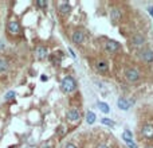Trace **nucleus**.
<instances>
[{
	"mask_svg": "<svg viewBox=\"0 0 153 148\" xmlns=\"http://www.w3.org/2000/svg\"><path fill=\"white\" fill-rule=\"evenodd\" d=\"M35 54L36 57L40 58V59H43L45 57H47V49L45 47V46H38L35 50Z\"/></svg>",
	"mask_w": 153,
	"mask_h": 148,
	"instance_id": "9b49d317",
	"label": "nucleus"
},
{
	"mask_svg": "<svg viewBox=\"0 0 153 148\" xmlns=\"http://www.w3.org/2000/svg\"><path fill=\"white\" fill-rule=\"evenodd\" d=\"M105 47L108 51H110V53H115V51L120 50V43L115 41H108L105 44Z\"/></svg>",
	"mask_w": 153,
	"mask_h": 148,
	"instance_id": "6e6552de",
	"label": "nucleus"
},
{
	"mask_svg": "<svg viewBox=\"0 0 153 148\" xmlns=\"http://www.w3.org/2000/svg\"><path fill=\"white\" fill-rule=\"evenodd\" d=\"M97 148H109L106 144H99V145H97Z\"/></svg>",
	"mask_w": 153,
	"mask_h": 148,
	"instance_id": "393cba45",
	"label": "nucleus"
},
{
	"mask_svg": "<svg viewBox=\"0 0 153 148\" xmlns=\"http://www.w3.org/2000/svg\"><path fill=\"white\" fill-rule=\"evenodd\" d=\"M140 57L142 58V61L150 63V62H153V51L149 50V49H147V50H142V51H141V54H140Z\"/></svg>",
	"mask_w": 153,
	"mask_h": 148,
	"instance_id": "0eeeda50",
	"label": "nucleus"
},
{
	"mask_svg": "<svg viewBox=\"0 0 153 148\" xmlns=\"http://www.w3.org/2000/svg\"><path fill=\"white\" fill-rule=\"evenodd\" d=\"M36 6L38 7H46L47 3H46V1H42V0H38V1H36Z\"/></svg>",
	"mask_w": 153,
	"mask_h": 148,
	"instance_id": "412c9836",
	"label": "nucleus"
},
{
	"mask_svg": "<svg viewBox=\"0 0 153 148\" xmlns=\"http://www.w3.org/2000/svg\"><path fill=\"white\" fill-rule=\"evenodd\" d=\"M96 119H97V116L94 112H87V114H86V123L87 124H94L96 123Z\"/></svg>",
	"mask_w": 153,
	"mask_h": 148,
	"instance_id": "dca6fc26",
	"label": "nucleus"
},
{
	"mask_svg": "<svg viewBox=\"0 0 153 148\" xmlns=\"http://www.w3.org/2000/svg\"><path fill=\"white\" fill-rule=\"evenodd\" d=\"M101 123L105 124V125H109V127H113V125H114V121H112V120H109V119H102Z\"/></svg>",
	"mask_w": 153,
	"mask_h": 148,
	"instance_id": "aec40b11",
	"label": "nucleus"
},
{
	"mask_svg": "<svg viewBox=\"0 0 153 148\" xmlns=\"http://www.w3.org/2000/svg\"><path fill=\"white\" fill-rule=\"evenodd\" d=\"M148 11H149V15H150V16H153V7H152V6L148 7Z\"/></svg>",
	"mask_w": 153,
	"mask_h": 148,
	"instance_id": "b1692460",
	"label": "nucleus"
},
{
	"mask_svg": "<svg viewBox=\"0 0 153 148\" xmlns=\"http://www.w3.org/2000/svg\"><path fill=\"white\" fill-rule=\"evenodd\" d=\"M145 148H153V145H152V144H149V145H147Z\"/></svg>",
	"mask_w": 153,
	"mask_h": 148,
	"instance_id": "a878e982",
	"label": "nucleus"
},
{
	"mask_svg": "<svg viewBox=\"0 0 153 148\" xmlns=\"http://www.w3.org/2000/svg\"><path fill=\"white\" fill-rule=\"evenodd\" d=\"M130 42H132V44H133V46H136V47H140V46H142V44L145 43V38H144L141 34H134L133 36H132Z\"/></svg>",
	"mask_w": 153,
	"mask_h": 148,
	"instance_id": "39448f33",
	"label": "nucleus"
},
{
	"mask_svg": "<svg viewBox=\"0 0 153 148\" xmlns=\"http://www.w3.org/2000/svg\"><path fill=\"white\" fill-rule=\"evenodd\" d=\"M8 69H10V62L6 58L0 57V73H6Z\"/></svg>",
	"mask_w": 153,
	"mask_h": 148,
	"instance_id": "ddd939ff",
	"label": "nucleus"
},
{
	"mask_svg": "<svg viewBox=\"0 0 153 148\" xmlns=\"http://www.w3.org/2000/svg\"><path fill=\"white\" fill-rule=\"evenodd\" d=\"M98 108H99V110H101L102 113H105V114H108L109 112H110V108H109V105L106 104V102H98Z\"/></svg>",
	"mask_w": 153,
	"mask_h": 148,
	"instance_id": "2eb2a0df",
	"label": "nucleus"
},
{
	"mask_svg": "<svg viewBox=\"0 0 153 148\" xmlns=\"http://www.w3.org/2000/svg\"><path fill=\"white\" fill-rule=\"evenodd\" d=\"M58 10H59L61 14H69L71 11V7L70 4H67V3H59L58 4Z\"/></svg>",
	"mask_w": 153,
	"mask_h": 148,
	"instance_id": "4468645a",
	"label": "nucleus"
},
{
	"mask_svg": "<svg viewBox=\"0 0 153 148\" xmlns=\"http://www.w3.org/2000/svg\"><path fill=\"white\" fill-rule=\"evenodd\" d=\"M66 119L69 120V121H71V123L79 121L81 114H79V112H78V109H75V108H70V109L67 110V113H66Z\"/></svg>",
	"mask_w": 153,
	"mask_h": 148,
	"instance_id": "7ed1b4c3",
	"label": "nucleus"
},
{
	"mask_svg": "<svg viewBox=\"0 0 153 148\" xmlns=\"http://www.w3.org/2000/svg\"><path fill=\"white\" fill-rule=\"evenodd\" d=\"M69 51H70V54H71V57H73V58H75V57H76L75 53L73 51V49H71V47H69Z\"/></svg>",
	"mask_w": 153,
	"mask_h": 148,
	"instance_id": "5701e85b",
	"label": "nucleus"
},
{
	"mask_svg": "<svg viewBox=\"0 0 153 148\" xmlns=\"http://www.w3.org/2000/svg\"><path fill=\"white\" fill-rule=\"evenodd\" d=\"M76 88V84L75 81H74L73 77H64L63 79H62V89H63V92H66V93H71V92H74Z\"/></svg>",
	"mask_w": 153,
	"mask_h": 148,
	"instance_id": "f257e3e1",
	"label": "nucleus"
},
{
	"mask_svg": "<svg viewBox=\"0 0 153 148\" xmlns=\"http://www.w3.org/2000/svg\"><path fill=\"white\" fill-rule=\"evenodd\" d=\"M74 43H82L83 39H85V34L82 31H75L73 32V36H71Z\"/></svg>",
	"mask_w": 153,
	"mask_h": 148,
	"instance_id": "9d476101",
	"label": "nucleus"
},
{
	"mask_svg": "<svg viewBox=\"0 0 153 148\" xmlns=\"http://www.w3.org/2000/svg\"><path fill=\"white\" fill-rule=\"evenodd\" d=\"M15 96H16V93H15L13 90H11V92H8V93H6V97H4V98H6V100L8 101V100H12V98L15 97Z\"/></svg>",
	"mask_w": 153,
	"mask_h": 148,
	"instance_id": "6ab92c4d",
	"label": "nucleus"
},
{
	"mask_svg": "<svg viewBox=\"0 0 153 148\" xmlns=\"http://www.w3.org/2000/svg\"><path fill=\"white\" fill-rule=\"evenodd\" d=\"M64 133H66V128H64L63 125H59V127H58V129H57V135H58V136H63Z\"/></svg>",
	"mask_w": 153,
	"mask_h": 148,
	"instance_id": "a211bd4d",
	"label": "nucleus"
},
{
	"mask_svg": "<svg viewBox=\"0 0 153 148\" xmlns=\"http://www.w3.org/2000/svg\"><path fill=\"white\" fill-rule=\"evenodd\" d=\"M7 30H8V32H10L11 35H18L20 32V24L18 20H11L10 23H8V26H7Z\"/></svg>",
	"mask_w": 153,
	"mask_h": 148,
	"instance_id": "20e7f679",
	"label": "nucleus"
},
{
	"mask_svg": "<svg viewBox=\"0 0 153 148\" xmlns=\"http://www.w3.org/2000/svg\"><path fill=\"white\" fill-rule=\"evenodd\" d=\"M97 69L99 70V71H102V73H105V71H108V63L106 62H98L97 63Z\"/></svg>",
	"mask_w": 153,
	"mask_h": 148,
	"instance_id": "f3484780",
	"label": "nucleus"
},
{
	"mask_svg": "<svg viewBox=\"0 0 153 148\" xmlns=\"http://www.w3.org/2000/svg\"><path fill=\"white\" fill-rule=\"evenodd\" d=\"M125 77L129 82H136L140 79V71L134 67H129V69L125 70Z\"/></svg>",
	"mask_w": 153,
	"mask_h": 148,
	"instance_id": "f03ea898",
	"label": "nucleus"
},
{
	"mask_svg": "<svg viewBox=\"0 0 153 148\" xmlns=\"http://www.w3.org/2000/svg\"><path fill=\"white\" fill-rule=\"evenodd\" d=\"M110 19H112L113 23H117L118 20L121 19V11L118 8H112L110 10Z\"/></svg>",
	"mask_w": 153,
	"mask_h": 148,
	"instance_id": "1a4fd4ad",
	"label": "nucleus"
},
{
	"mask_svg": "<svg viewBox=\"0 0 153 148\" xmlns=\"http://www.w3.org/2000/svg\"><path fill=\"white\" fill-rule=\"evenodd\" d=\"M63 148H76V145H75V144H73V143H67V144L64 145Z\"/></svg>",
	"mask_w": 153,
	"mask_h": 148,
	"instance_id": "4be33fe9",
	"label": "nucleus"
},
{
	"mask_svg": "<svg viewBox=\"0 0 153 148\" xmlns=\"http://www.w3.org/2000/svg\"><path fill=\"white\" fill-rule=\"evenodd\" d=\"M141 133H142L144 137L153 139V125H150V124H145V125L142 127V129H141Z\"/></svg>",
	"mask_w": 153,
	"mask_h": 148,
	"instance_id": "423d86ee",
	"label": "nucleus"
},
{
	"mask_svg": "<svg viewBox=\"0 0 153 148\" xmlns=\"http://www.w3.org/2000/svg\"><path fill=\"white\" fill-rule=\"evenodd\" d=\"M118 108L122 110H127L129 109V107H130V102L126 100V98H118Z\"/></svg>",
	"mask_w": 153,
	"mask_h": 148,
	"instance_id": "f8f14e48",
	"label": "nucleus"
}]
</instances>
